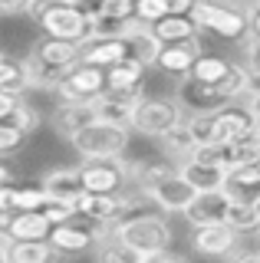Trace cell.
I'll list each match as a JSON object with an SVG mask.
<instances>
[{"label":"cell","instance_id":"6da1fadb","mask_svg":"<svg viewBox=\"0 0 260 263\" xmlns=\"http://www.w3.org/2000/svg\"><path fill=\"white\" fill-rule=\"evenodd\" d=\"M135 175H139V184H142V194L148 197L152 204H158L161 211H188V204L194 201L198 187L191 184L181 171L175 168H165L158 161H145V164H135Z\"/></svg>","mask_w":260,"mask_h":263},{"label":"cell","instance_id":"7a4b0ae2","mask_svg":"<svg viewBox=\"0 0 260 263\" xmlns=\"http://www.w3.org/2000/svg\"><path fill=\"white\" fill-rule=\"evenodd\" d=\"M30 16L40 23V30L60 40H76L89 43L92 40V16L79 4H63V0H33Z\"/></svg>","mask_w":260,"mask_h":263},{"label":"cell","instance_id":"3957f363","mask_svg":"<svg viewBox=\"0 0 260 263\" xmlns=\"http://www.w3.org/2000/svg\"><path fill=\"white\" fill-rule=\"evenodd\" d=\"M112 237H119L125 247H132L135 253H142V260H148L152 253L165 250L172 243V227L158 214H142V217H125L112 227Z\"/></svg>","mask_w":260,"mask_h":263},{"label":"cell","instance_id":"277c9868","mask_svg":"<svg viewBox=\"0 0 260 263\" xmlns=\"http://www.w3.org/2000/svg\"><path fill=\"white\" fill-rule=\"evenodd\" d=\"M128 128L122 122H109V119H96L86 128H79L69 138V145L76 148L83 158H119L128 148Z\"/></svg>","mask_w":260,"mask_h":263},{"label":"cell","instance_id":"5b68a950","mask_svg":"<svg viewBox=\"0 0 260 263\" xmlns=\"http://www.w3.org/2000/svg\"><path fill=\"white\" fill-rule=\"evenodd\" d=\"M105 89H109V76H105L102 66L79 60L76 66H69L63 82L53 89L63 102H96Z\"/></svg>","mask_w":260,"mask_h":263},{"label":"cell","instance_id":"8992f818","mask_svg":"<svg viewBox=\"0 0 260 263\" xmlns=\"http://www.w3.org/2000/svg\"><path fill=\"white\" fill-rule=\"evenodd\" d=\"M178 122H184V102L181 99H142L139 112L132 119V128L142 132V135L161 138Z\"/></svg>","mask_w":260,"mask_h":263},{"label":"cell","instance_id":"52a82bcc","mask_svg":"<svg viewBox=\"0 0 260 263\" xmlns=\"http://www.w3.org/2000/svg\"><path fill=\"white\" fill-rule=\"evenodd\" d=\"M191 20L198 23V30H211L224 40H240L247 33V16L227 4H217V0H198Z\"/></svg>","mask_w":260,"mask_h":263},{"label":"cell","instance_id":"ba28073f","mask_svg":"<svg viewBox=\"0 0 260 263\" xmlns=\"http://www.w3.org/2000/svg\"><path fill=\"white\" fill-rule=\"evenodd\" d=\"M76 208L83 217H89L96 227H116L119 220L128 217V208H132V201L128 197H122L119 191L112 194H96V191H86L83 197L76 201Z\"/></svg>","mask_w":260,"mask_h":263},{"label":"cell","instance_id":"9c48e42d","mask_svg":"<svg viewBox=\"0 0 260 263\" xmlns=\"http://www.w3.org/2000/svg\"><path fill=\"white\" fill-rule=\"evenodd\" d=\"M79 175H83L86 191L112 194V191H122L125 175H128V164H122L119 158H86L79 164Z\"/></svg>","mask_w":260,"mask_h":263},{"label":"cell","instance_id":"30bf717a","mask_svg":"<svg viewBox=\"0 0 260 263\" xmlns=\"http://www.w3.org/2000/svg\"><path fill=\"white\" fill-rule=\"evenodd\" d=\"M257 112L250 109H240V105H221L214 109V142L217 145H227V142H237L244 135H254L257 132Z\"/></svg>","mask_w":260,"mask_h":263},{"label":"cell","instance_id":"8fae6325","mask_svg":"<svg viewBox=\"0 0 260 263\" xmlns=\"http://www.w3.org/2000/svg\"><path fill=\"white\" fill-rule=\"evenodd\" d=\"M50 243L60 253H83L92 243H99V234H96V224L83 214H76L72 220H63V224H53Z\"/></svg>","mask_w":260,"mask_h":263},{"label":"cell","instance_id":"7c38bea8","mask_svg":"<svg viewBox=\"0 0 260 263\" xmlns=\"http://www.w3.org/2000/svg\"><path fill=\"white\" fill-rule=\"evenodd\" d=\"M194 250L205 253V257H231L234 247H237L240 234L234 230L227 220H221V224H201L194 227Z\"/></svg>","mask_w":260,"mask_h":263},{"label":"cell","instance_id":"4fadbf2b","mask_svg":"<svg viewBox=\"0 0 260 263\" xmlns=\"http://www.w3.org/2000/svg\"><path fill=\"white\" fill-rule=\"evenodd\" d=\"M227 211H231V197H227L224 187H214V191H198L194 194V201L188 204L184 217H188L194 227L221 224V220H227Z\"/></svg>","mask_w":260,"mask_h":263},{"label":"cell","instance_id":"5bb4252c","mask_svg":"<svg viewBox=\"0 0 260 263\" xmlns=\"http://www.w3.org/2000/svg\"><path fill=\"white\" fill-rule=\"evenodd\" d=\"M139 102H142V89H105L96 99L102 119L122 122V125H132L135 112H139Z\"/></svg>","mask_w":260,"mask_h":263},{"label":"cell","instance_id":"9a60e30c","mask_svg":"<svg viewBox=\"0 0 260 263\" xmlns=\"http://www.w3.org/2000/svg\"><path fill=\"white\" fill-rule=\"evenodd\" d=\"M178 99H181L184 109H191V112H214V109H221V105H227V99L221 96V89H217L214 82H201L194 76L181 79Z\"/></svg>","mask_w":260,"mask_h":263},{"label":"cell","instance_id":"2e32d148","mask_svg":"<svg viewBox=\"0 0 260 263\" xmlns=\"http://www.w3.org/2000/svg\"><path fill=\"white\" fill-rule=\"evenodd\" d=\"M205 53L198 43V36H188V40H175V43H161V56H158V69L165 72H175V76H188L191 66L198 63V56Z\"/></svg>","mask_w":260,"mask_h":263},{"label":"cell","instance_id":"e0dca14e","mask_svg":"<svg viewBox=\"0 0 260 263\" xmlns=\"http://www.w3.org/2000/svg\"><path fill=\"white\" fill-rule=\"evenodd\" d=\"M227 197L234 204H260V164H240V168L227 171Z\"/></svg>","mask_w":260,"mask_h":263},{"label":"cell","instance_id":"ac0fdd59","mask_svg":"<svg viewBox=\"0 0 260 263\" xmlns=\"http://www.w3.org/2000/svg\"><path fill=\"white\" fill-rule=\"evenodd\" d=\"M96 119H102L96 102H63L60 109H56V115H53V125H56L60 135L72 138L79 128H86L89 122H96Z\"/></svg>","mask_w":260,"mask_h":263},{"label":"cell","instance_id":"d6986e66","mask_svg":"<svg viewBox=\"0 0 260 263\" xmlns=\"http://www.w3.org/2000/svg\"><path fill=\"white\" fill-rule=\"evenodd\" d=\"M33 53L40 60L60 66V69H69V66H76L83 60V43H76V40H60V36H50V33H43V40L33 46Z\"/></svg>","mask_w":260,"mask_h":263},{"label":"cell","instance_id":"ffe728a7","mask_svg":"<svg viewBox=\"0 0 260 263\" xmlns=\"http://www.w3.org/2000/svg\"><path fill=\"white\" fill-rule=\"evenodd\" d=\"M50 234L53 220L46 217V211H17L7 230V240H50Z\"/></svg>","mask_w":260,"mask_h":263},{"label":"cell","instance_id":"44dd1931","mask_svg":"<svg viewBox=\"0 0 260 263\" xmlns=\"http://www.w3.org/2000/svg\"><path fill=\"white\" fill-rule=\"evenodd\" d=\"M125 56H128L125 36H92L89 43H83V60L102 66V69H109L112 63L125 60Z\"/></svg>","mask_w":260,"mask_h":263},{"label":"cell","instance_id":"7402d4cb","mask_svg":"<svg viewBox=\"0 0 260 263\" xmlns=\"http://www.w3.org/2000/svg\"><path fill=\"white\" fill-rule=\"evenodd\" d=\"M178 171H181V175L188 178L198 191H214V187H224L227 184V168H224V164H208V161L184 158Z\"/></svg>","mask_w":260,"mask_h":263},{"label":"cell","instance_id":"603a6c76","mask_svg":"<svg viewBox=\"0 0 260 263\" xmlns=\"http://www.w3.org/2000/svg\"><path fill=\"white\" fill-rule=\"evenodd\" d=\"M43 187L50 191V197H63V201H79L86 194L83 175L79 168H56L43 178Z\"/></svg>","mask_w":260,"mask_h":263},{"label":"cell","instance_id":"cb8c5ba5","mask_svg":"<svg viewBox=\"0 0 260 263\" xmlns=\"http://www.w3.org/2000/svg\"><path fill=\"white\" fill-rule=\"evenodd\" d=\"M128 43V56H135V60H142L145 66H158V56H161V40L155 36V30L148 27V23H139L132 33L125 36Z\"/></svg>","mask_w":260,"mask_h":263},{"label":"cell","instance_id":"d4e9b609","mask_svg":"<svg viewBox=\"0 0 260 263\" xmlns=\"http://www.w3.org/2000/svg\"><path fill=\"white\" fill-rule=\"evenodd\" d=\"M145 66L142 60H135V56H125V60L112 63L109 69H105V76H109V89H142V79H145Z\"/></svg>","mask_w":260,"mask_h":263},{"label":"cell","instance_id":"484cf974","mask_svg":"<svg viewBox=\"0 0 260 263\" xmlns=\"http://www.w3.org/2000/svg\"><path fill=\"white\" fill-rule=\"evenodd\" d=\"M155 36L161 43H175V40H188V36H198V23L191 20V13H168L161 16L158 23H152Z\"/></svg>","mask_w":260,"mask_h":263},{"label":"cell","instance_id":"4316f807","mask_svg":"<svg viewBox=\"0 0 260 263\" xmlns=\"http://www.w3.org/2000/svg\"><path fill=\"white\" fill-rule=\"evenodd\" d=\"M221 148H224V168L234 171V168H240V164H254L257 161V155H260V135L254 132V135H244V138H237V142H227Z\"/></svg>","mask_w":260,"mask_h":263},{"label":"cell","instance_id":"83f0119b","mask_svg":"<svg viewBox=\"0 0 260 263\" xmlns=\"http://www.w3.org/2000/svg\"><path fill=\"white\" fill-rule=\"evenodd\" d=\"M33 82H30V69L27 63L20 60H10V56H0V89L4 92H20L23 89H30Z\"/></svg>","mask_w":260,"mask_h":263},{"label":"cell","instance_id":"f1b7e54d","mask_svg":"<svg viewBox=\"0 0 260 263\" xmlns=\"http://www.w3.org/2000/svg\"><path fill=\"white\" fill-rule=\"evenodd\" d=\"M56 253L50 240H10V260L13 263H43Z\"/></svg>","mask_w":260,"mask_h":263},{"label":"cell","instance_id":"f546056e","mask_svg":"<svg viewBox=\"0 0 260 263\" xmlns=\"http://www.w3.org/2000/svg\"><path fill=\"white\" fill-rule=\"evenodd\" d=\"M27 69H30V82H33L36 89H56L63 82V76H66V69H60V66L40 60L36 53H30L27 60Z\"/></svg>","mask_w":260,"mask_h":263},{"label":"cell","instance_id":"4dcf8cb0","mask_svg":"<svg viewBox=\"0 0 260 263\" xmlns=\"http://www.w3.org/2000/svg\"><path fill=\"white\" fill-rule=\"evenodd\" d=\"M161 145H165L172 155L191 158V152L198 148V138H194V132H191V125H188V122H178L175 128H168L165 135H161Z\"/></svg>","mask_w":260,"mask_h":263},{"label":"cell","instance_id":"1f68e13d","mask_svg":"<svg viewBox=\"0 0 260 263\" xmlns=\"http://www.w3.org/2000/svg\"><path fill=\"white\" fill-rule=\"evenodd\" d=\"M227 224L237 234H260V204H234L231 201Z\"/></svg>","mask_w":260,"mask_h":263},{"label":"cell","instance_id":"d6a6232c","mask_svg":"<svg viewBox=\"0 0 260 263\" xmlns=\"http://www.w3.org/2000/svg\"><path fill=\"white\" fill-rule=\"evenodd\" d=\"M46 201H50V191L43 187V181L40 184H23V187L13 184V211H43Z\"/></svg>","mask_w":260,"mask_h":263},{"label":"cell","instance_id":"836d02e7","mask_svg":"<svg viewBox=\"0 0 260 263\" xmlns=\"http://www.w3.org/2000/svg\"><path fill=\"white\" fill-rule=\"evenodd\" d=\"M227 69H231V60H221V56H211V53H201L198 63L191 66L188 76L201 79V82H217L227 76Z\"/></svg>","mask_w":260,"mask_h":263},{"label":"cell","instance_id":"e575fe53","mask_svg":"<svg viewBox=\"0 0 260 263\" xmlns=\"http://www.w3.org/2000/svg\"><path fill=\"white\" fill-rule=\"evenodd\" d=\"M27 132H20L17 125H10V122L0 119V158H7V155H17L23 145H27Z\"/></svg>","mask_w":260,"mask_h":263},{"label":"cell","instance_id":"d590c367","mask_svg":"<svg viewBox=\"0 0 260 263\" xmlns=\"http://www.w3.org/2000/svg\"><path fill=\"white\" fill-rule=\"evenodd\" d=\"M4 122H10V125H17L20 132H27V135H33L36 125H40V115L33 105H27V102H20L17 109H13L10 115H4Z\"/></svg>","mask_w":260,"mask_h":263},{"label":"cell","instance_id":"8d00e7d4","mask_svg":"<svg viewBox=\"0 0 260 263\" xmlns=\"http://www.w3.org/2000/svg\"><path fill=\"white\" fill-rule=\"evenodd\" d=\"M43 211H46V217H50L53 224H63V220H72V217L79 214L76 201H63V197H50Z\"/></svg>","mask_w":260,"mask_h":263},{"label":"cell","instance_id":"74e56055","mask_svg":"<svg viewBox=\"0 0 260 263\" xmlns=\"http://www.w3.org/2000/svg\"><path fill=\"white\" fill-rule=\"evenodd\" d=\"M188 125L194 132V138H198V145L201 142H214V112H194L188 119Z\"/></svg>","mask_w":260,"mask_h":263},{"label":"cell","instance_id":"f35d334b","mask_svg":"<svg viewBox=\"0 0 260 263\" xmlns=\"http://www.w3.org/2000/svg\"><path fill=\"white\" fill-rule=\"evenodd\" d=\"M135 16L152 27V23H158L161 16H168V4L165 0H139V4H135Z\"/></svg>","mask_w":260,"mask_h":263},{"label":"cell","instance_id":"ab89813d","mask_svg":"<svg viewBox=\"0 0 260 263\" xmlns=\"http://www.w3.org/2000/svg\"><path fill=\"white\" fill-rule=\"evenodd\" d=\"M135 4L139 0H102V10L99 13H109V16H119V20H128L135 16ZM96 13V16H99Z\"/></svg>","mask_w":260,"mask_h":263},{"label":"cell","instance_id":"60d3db41","mask_svg":"<svg viewBox=\"0 0 260 263\" xmlns=\"http://www.w3.org/2000/svg\"><path fill=\"white\" fill-rule=\"evenodd\" d=\"M247 66H250V72L257 76L254 89H260V36H257V33H254V40H250V46H247Z\"/></svg>","mask_w":260,"mask_h":263},{"label":"cell","instance_id":"b9f144b4","mask_svg":"<svg viewBox=\"0 0 260 263\" xmlns=\"http://www.w3.org/2000/svg\"><path fill=\"white\" fill-rule=\"evenodd\" d=\"M33 0H0V16H13V13H30Z\"/></svg>","mask_w":260,"mask_h":263},{"label":"cell","instance_id":"7bdbcfd3","mask_svg":"<svg viewBox=\"0 0 260 263\" xmlns=\"http://www.w3.org/2000/svg\"><path fill=\"white\" fill-rule=\"evenodd\" d=\"M20 102H23L20 92H4V89H0V119H4V115H10Z\"/></svg>","mask_w":260,"mask_h":263},{"label":"cell","instance_id":"ee69618b","mask_svg":"<svg viewBox=\"0 0 260 263\" xmlns=\"http://www.w3.org/2000/svg\"><path fill=\"white\" fill-rule=\"evenodd\" d=\"M165 4H168V13H191L198 0H165Z\"/></svg>","mask_w":260,"mask_h":263},{"label":"cell","instance_id":"f6af8a7d","mask_svg":"<svg viewBox=\"0 0 260 263\" xmlns=\"http://www.w3.org/2000/svg\"><path fill=\"white\" fill-rule=\"evenodd\" d=\"M13 208V184H0V211Z\"/></svg>","mask_w":260,"mask_h":263},{"label":"cell","instance_id":"bcb514c9","mask_svg":"<svg viewBox=\"0 0 260 263\" xmlns=\"http://www.w3.org/2000/svg\"><path fill=\"white\" fill-rule=\"evenodd\" d=\"M13 208H7V211H0V237H7V230H10V224H13Z\"/></svg>","mask_w":260,"mask_h":263},{"label":"cell","instance_id":"7dc6e473","mask_svg":"<svg viewBox=\"0 0 260 263\" xmlns=\"http://www.w3.org/2000/svg\"><path fill=\"white\" fill-rule=\"evenodd\" d=\"M250 30H254L257 36H260V4L254 7V13H250Z\"/></svg>","mask_w":260,"mask_h":263},{"label":"cell","instance_id":"c3c4849f","mask_svg":"<svg viewBox=\"0 0 260 263\" xmlns=\"http://www.w3.org/2000/svg\"><path fill=\"white\" fill-rule=\"evenodd\" d=\"M4 260H10V243L0 237V263H4Z\"/></svg>","mask_w":260,"mask_h":263},{"label":"cell","instance_id":"681fc988","mask_svg":"<svg viewBox=\"0 0 260 263\" xmlns=\"http://www.w3.org/2000/svg\"><path fill=\"white\" fill-rule=\"evenodd\" d=\"M10 168H7V164H0V184H10Z\"/></svg>","mask_w":260,"mask_h":263},{"label":"cell","instance_id":"f907efd6","mask_svg":"<svg viewBox=\"0 0 260 263\" xmlns=\"http://www.w3.org/2000/svg\"><path fill=\"white\" fill-rule=\"evenodd\" d=\"M250 109L257 112V119H260V89H254V99H250Z\"/></svg>","mask_w":260,"mask_h":263},{"label":"cell","instance_id":"816d5d0a","mask_svg":"<svg viewBox=\"0 0 260 263\" xmlns=\"http://www.w3.org/2000/svg\"><path fill=\"white\" fill-rule=\"evenodd\" d=\"M63 4H76V0H63Z\"/></svg>","mask_w":260,"mask_h":263},{"label":"cell","instance_id":"f5cc1de1","mask_svg":"<svg viewBox=\"0 0 260 263\" xmlns=\"http://www.w3.org/2000/svg\"><path fill=\"white\" fill-rule=\"evenodd\" d=\"M257 135H260V122H257Z\"/></svg>","mask_w":260,"mask_h":263},{"label":"cell","instance_id":"db71d44e","mask_svg":"<svg viewBox=\"0 0 260 263\" xmlns=\"http://www.w3.org/2000/svg\"><path fill=\"white\" fill-rule=\"evenodd\" d=\"M257 164H260V155H257Z\"/></svg>","mask_w":260,"mask_h":263},{"label":"cell","instance_id":"11a10c76","mask_svg":"<svg viewBox=\"0 0 260 263\" xmlns=\"http://www.w3.org/2000/svg\"><path fill=\"white\" fill-rule=\"evenodd\" d=\"M254 4H260V0H254Z\"/></svg>","mask_w":260,"mask_h":263}]
</instances>
